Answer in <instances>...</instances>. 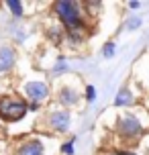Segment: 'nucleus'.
<instances>
[{"label": "nucleus", "mask_w": 149, "mask_h": 155, "mask_svg": "<svg viewBox=\"0 0 149 155\" xmlns=\"http://www.w3.org/2000/svg\"><path fill=\"white\" fill-rule=\"evenodd\" d=\"M49 124L53 127L55 131H68V127H70V114L65 110H57V112H53V114L49 116Z\"/></svg>", "instance_id": "nucleus-5"}, {"label": "nucleus", "mask_w": 149, "mask_h": 155, "mask_svg": "<svg viewBox=\"0 0 149 155\" xmlns=\"http://www.w3.org/2000/svg\"><path fill=\"white\" fill-rule=\"evenodd\" d=\"M139 25H141V18H139V16H135V18H131V21L127 23V29H131V31H133V29L139 27Z\"/></svg>", "instance_id": "nucleus-11"}, {"label": "nucleus", "mask_w": 149, "mask_h": 155, "mask_svg": "<svg viewBox=\"0 0 149 155\" xmlns=\"http://www.w3.org/2000/svg\"><path fill=\"white\" fill-rule=\"evenodd\" d=\"M25 92H27V96L31 98V102H37L39 104L41 100H45L49 94V88L43 82H31V84L25 86Z\"/></svg>", "instance_id": "nucleus-4"}, {"label": "nucleus", "mask_w": 149, "mask_h": 155, "mask_svg": "<svg viewBox=\"0 0 149 155\" xmlns=\"http://www.w3.org/2000/svg\"><path fill=\"white\" fill-rule=\"evenodd\" d=\"M118 133L123 135V137H127V139H133V137H139L141 135V124H139V120L135 118L133 114H127V116H121L118 118Z\"/></svg>", "instance_id": "nucleus-3"}, {"label": "nucleus", "mask_w": 149, "mask_h": 155, "mask_svg": "<svg viewBox=\"0 0 149 155\" xmlns=\"http://www.w3.org/2000/svg\"><path fill=\"white\" fill-rule=\"evenodd\" d=\"M131 102H133V94L129 92V90H121L118 96L114 98V104L117 106H125V104H131Z\"/></svg>", "instance_id": "nucleus-8"}, {"label": "nucleus", "mask_w": 149, "mask_h": 155, "mask_svg": "<svg viewBox=\"0 0 149 155\" xmlns=\"http://www.w3.org/2000/svg\"><path fill=\"white\" fill-rule=\"evenodd\" d=\"M55 12L68 29H80L82 27V15H80L76 2H70V0L55 2Z\"/></svg>", "instance_id": "nucleus-2"}, {"label": "nucleus", "mask_w": 149, "mask_h": 155, "mask_svg": "<svg viewBox=\"0 0 149 155\" xmlns=\"http://www.w3.org/2000/svg\"><path fill=\"white\" fill-rule=\"evenodd\" d=\"M112 53H114V43H106V47H104V55L110 57Z\"/></svg>", "instance_id": "nucleus-13"}, {"label": "nucleus", "mask_w": 149, "mask_h": 155, "mask_svg": "<svg viewBox=\"0 0 149 155\" xmlns=\"http://www.w3.org/2000/svg\"><path fill=\"white\" fill-rule=\"evenodd\" d=\"M16 155H43V145H41V141H29L18 149Z\"/></svg>", "instance_id": "nucleus-7"}, {"label": "nucleus", "mask_w": 149, "mask_h": 155, "mask_svg": "<svg viewBox=\"0 0 149 155\" xmlns=\"http://www.w3.org/2000/svg\"><path fill=\"white\" fill-rule=\"evenodd\" d=\"M27 110H29V106L21 98H12V96H2L0 98V118L2 120H8V123L21 120L27 114Z\"/></svg>", "instance_id": "nucleus-1"}, {"label": "nucleus", "mask_w": 149, "mask_h": 155, "mask_svg": "<svg viewBox=\"0 0 149 155\" xmlns=\"http://www.w3.org/2000/svg\"><path fill=\"white\" fill-rule=\"evenodd\" d=\"M121 155H131V153H121Z\"/></svg>", "instance_id": "nucleus-16"}, {"label": "nucleus", "mask_w": 149, "mask_h": 155, "mask_svg": "<svg viewBox=\"0 0 149 155\" xmlns=\"http://www.w3.org/2000/svg\"><path fill=\"white\" fill-rule=\"evenodd\" d=\"M16 61V53L12 47H2L0 49V71H8Z\"/></svg>", "instance_id": "nucleus-6"}, {"label": "nucleus", "mask_w": 149, "mask_h": 155, "mask_svg": "<svg viewBox=\"0 0 149 155\" xmlns=\"http://www.w3.org/2000/svg\"><path fill=\"white\" fill-rule=\"evenodd\" d=\"M29 108H31V110H37V108H39V104H37V102H31V106H29Z\"/></svg>", "instance_id": "nucleus-15"}, {"label": "nucleus", "mask_w": 149, "mask_h": 155, "mask_svg": "<svg viewBox=\"0 0 149 155\" xmlns=\"http://www.w3.org/2000/svg\"><path fill=\"white\" fill-rule=\"evenodd\" d=\"M94 96H96V90H94V86H88V88H86V98H88L90 102H92V100H94Z\"/></svg>", "instance_id": "nucleus-12"}, {"label": "nucleus", "mask_w": 149, "mask_h": 155, "mask_svg": "<svg viewBox=\"0 0 149 155\" xmlns=\"http://www.w3.org/2000/svg\"><path fill=\"white\" fill-rule=\"evenodd\" d=\"M76 100H78V96L74 94V90H68V88H63V90H61V102H63V104L71 106V104H76Z\"/></svg>", "instance_id": "nucleus-9"}, {"label": "nucleus", "mask_w": 149, "mask_h": 155, "mask_svg": "<svg viewBox=\"0 0 149 155\" xmlns=\"http://www.w3.org/2000/svg\"><path fill=\"white\" fill-rule=\"evenodd\" d=\"M6 4L10 6L12 15H16V16H21V15H23V4H21V2H16V0H8Z\"/></svg>", "instance_id": "nucleus-10"}, {"label": "nucleus", "mask_w": 149, "mask_h": 155, "mask_svg": "<svg viewBox=\"0 0 149 155\" xmlns=\"http://www.w3.org/2000/svg\"><path fill=\"white\" fill-rule=\"evenodd\" d=\"M61 149H63V153H74V145L71 143H65Z\"/></svg>", "instance_id": "nucleus-14"}]
</instances>
